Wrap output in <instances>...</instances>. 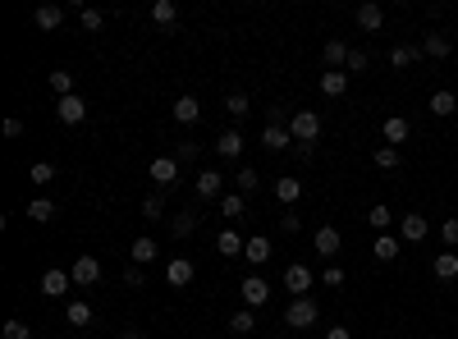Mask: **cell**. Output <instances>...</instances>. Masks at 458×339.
<instances>
[{
	"label": "cell",
	"instance_id": "8fae6325",
	"mask_svg": "<svg viewBox=\"0 0 458 339\" xmlns=\"http://www.w3.org/2000/svg\"><path fill=\"white\" fill-rule=\"evenodd\" d=\"M243 303H248V307L270 303V285H266V280H257V275H248V280H243Z\"/></svg>",
	"mask_w": 458,
	"mask_h": 339
},
{
	"label": "cell",
	"instance_id": "277c9868",
	"mask_svg": "<svg viewBox=\"0 0 458 339\" xmlns=\"http://www.w3.org/2000/svg\"><path fill=\"white\" fill-rule=\"evenodd\" d=\"M151 183H161V188L179 183V156H156L151 161Z\"/></svg>",
	"mask_w": 458,
	"mask_h": 339
},
{
	"label": "cell",
	"instance_id": "ac0fdd59",
	"mask_svg": "<svg viewBox=\"0 0 458 339\" xmlns=\"http://www.w3.org/2000/svg\"><path fill=\"white\" fill-rule=\"evenodd\" d=\"M381 23H385V9H381V5H372V0H367V5H357V28L376 33Z\"/></svg>",
	"mask_w": 458,
	"mask_h": 339
},
{
	"label": "cell",
	"instance_id": "f907efd6",
	"mask_svg": "<svg viewBox=\"0 0 458 339\" xmlns=\"http://www.w3.org/2000/svg\"><path fill=\"white\" fill-rule=\"evenodd\" d=\"M326 339H353V335H348L344 326H335V331H326Z\"/></svg>",
	"mask_w": 458,
	"mask_h": 339
},
{
	"label": "cell",
	"instance_id": "52a82bcc",
	"mask_svg": "<svg viewBox=\"0 0 458 339\" xmlns=\"http://www.w3.org/2000/svg\"><path fill=\"white\" fill-rule=\"evenodd\" d=\"M69 285H74V275H64L60 266H51V270L42 275V294H46V298H64V294H69Z\"/></svg>",
	"mask_w": 458,
	"mask_h": 339
},
{
	"label": "cell",
	"instance_id": "816d5d0a",
	"mask_svg": "<svg viewBox=\"0 0 458 339\" xmlns=\"http://www.w3.org/2000/svg\"><path fill=\"white\" fill-rule=\"evenodd\" d=\"M120 339H142V335L138 331H120Z\"/></svg>",
	"mask_w": 458,
	"mask_h": 339
},
{
	"label": "cell",
	"instance_id": "ee69618b",
	"mask_svg": "<svg viewBox=\"0 0 458 339\" xmlns=\"http://www.w3.org/2000/svg\"><path fill=\"white\" fill-rule=\"evenodd\" d=\"M174 156H179V166H183V161H197L202 156V142H179V151H174Z\"/></svg>",
	"mask_w": 458,
	"mask_h": 339
},
{
	"label": "cell",
	"instance_id": "5bb4252c",
	"mask_svg": "<svg viewBox=\"0 0 458 339\" xmlns=\"http://www.w3.org/2000/svg\"><path fill=\"white\" fill-rule=\"evenodd\" d=\"M298 197H303V183H298V179H285V174H280V179H275V202H280V207H294Z\"/></svg>",
	"mask_w": 458,
	"mask_h": 339
},
{
	"label": "cell",
	"instance_id": "3957f363",
	"mask_svg": "<svg viewBox=\"0 0 458 339\" xmlns=\"http://www.w3.org/2000/svg\"><path fill=\"white\" fill-rule=\"evenodd\" d=\"M69 275H74V285H83V289H92L96 280H101V261L96 257H78L74 266H69Z\"/></svg>",
	"mask_w": 458,
	"mask_h": 339
},
{
	"label": "cell",
	"instance_id": "30bf717a",
	"mask_svg": "<svg viewBox=\"0 0 458 339\" xmlns=\"http://www.w3.org/2000/svg\"><path fill=\"white\" fill-rule=\"evenodd\" d=\"M289 142H294V133H289L285 124H266V129H261V147L266 151H285Z\"/></svg>",
	"mask_w": 458,
	"mask_h": 339
},
{
	"label": "cell",
	"instance_id": "60d3db41",
	"mask_svg": "<svg viewBox=\"0 0 458 339\" xmlns=\"http://www.w3.org/2000/svg\"><path fill=\"white\" fill-rule=\"evenodd\" d=\"M234 183H239L243 193H252V188H257V170H252V166H243L239 174H234Z\"/></svg>",
	"mask_w": 458,
	"mask_h": 339
},
{
	"label": "cell",
	"instance_id": "4dcf8cb0",
	"mask_svg": "<svg viewBox=\"0 0 458 339\" xmlns=\"http://www.w3.org/2000/svg\"><path fill=\"white\" fill-rule=\"evenodd\" d=\"M151 18H156V23H174V18H179V5H174V0H156Z\"/></svg>",
	"mask_w": 458,
	"mask_h": 339
},
{
	"label": "cell",
	"instance_id": "836d02e7",
	"mask_svg": "<svg viewBox=\"0 0 458 339\" xmlns=\"http://www.w3.org/2000/svg\"><path fill=\"white\" fill-rule=\"evenodd\" d=\"M413 60H417V46H394V51H389V64H394V69H408Z\"/></svg>",
	"mask_w": 458,
	"mask_h": 339
},
{
	"label": "cell",
	"instance_id": "603a6c76",
	"mask_svg": "<svg viewBox=\"0 0 458 339\" xmlns=\"http://www.w3.org/2000/svg\"><path fill=\"white\" fill-rule=\"evenodd\" d=\"M216 151H220V156H225V161H234V156H239V151H243V138H239V133H234V129H225V133H220V138H216Z\"/></svg>",
	"mask_w": 458,
	"mask_h": 339
},
{
	"label": "cell",
	"instance_id": "1f68e13d",
	"mask_svg": "<svg viewBox=\"0 0 458 339\" xmlns=\"http://www.w3.org/2000/svg\"><path fill=\"white\" fill-rule=\"evenodd\" d=\"M151 257H156V243H151V239H147V234L133 239V261H138V266H147Z\"/></svg>",
	"mask_w": 458,
	"mask_h": 339
},
{
	"label": "cell",
	"instance_id": "4316f807",
	"mask_svg": "<svg viewBox=\"0 0 458 339\" xmlns=\"http://www.w3.org/2000/svg\"><path fill=\"white\" fill-rule=\"evenodd\" d=\"M55 216V202L51 197H37V202H28V220H37V225H46V220Z\"/></svg>",
	"mask_w": 458,
	"mask_h": 339
},
{
	"label": "cell",
	"instance_id": "ffe728a7",
	"mask_svg": "<svg viewBox=\"0 0 458 339\" xmlns=\"http://www.w3.org/2000/svg\"><path fill=\"white\" fill-rule=\"evenodd\" d=\"M321 60H326L330 69H344V64H348V46L344 42H326V46H321Z\"/></svg>",
	"mask_w": 458,
	"mask_h": 339
},
{
	"label": "cell",
	"instance_id": "44dd1931",
	"mask_svg": "<svg viewBox=\"0 0 458 339\" xmlns=\"http://www.w3.org/2000/svg\"><path fill=\"white\" fill-rule=\"evenodd\" d=\"M33 23L51 33V28H60V23H64V9H60V5H42V9L33 14Z\"/></svg>",
	"mask_w": 458,
	"mask_h": 339
},
{
	"label": "cell",
	"instance_id": "7bdbcfd3",
	"mask_svg": "<svg viewBox=\"0 0 458 339\" xmlns=\"http://www.w3.org/2000/svg\"><path fill=\"white\" fill-rule=\"evenodd\" d=\"M28 335H33V331H28V326L14 316V321H5V335H0V339H28Z\"/></svg>",
	"mask_w": 458,
	"mask_h": 339
},
{
	"label": "cell",
	"instance_id": "f6af8a7d",
	"mask_svg": "<svg viewBox=\"0 0 458 339\" xmlns=\"http://www.w3.org/2000/svg\"><path fill=\"white\" fill-rule=\"evenodd\" d=\"M161 211H165V202H161V197H156V193H151V197L142 202V216H147V220H161Z\"/></svg>",
	"mask_w": 458,
	"mask_h": 339
},
{
	"label": "cell",
	"instance_id": "d6986e66",
	"mask_svg": "<svg viewBox=\"0 0 458 339\" xmlns=\"http://www.w3.org/2000/svg\"><path fill=\"white\" fill-rule=\"evenodd\" d=\"M174 120H179V124H197L202 120L197 96H179V101H174Z\"/></svg>",
	"mask_w": 458,
	"mask_h": 339
},
{
	"label": "cell",
	"instance_id": "7402d4cb",
	"mask_svg": "<svg viewBox=\"0 0 458 339\" xmlns=\"http://www.w3.org/2000/svg\"><path fill=\"white\" fill-rule=\"evenodd\" d=\"M431 115H440V120L458 115V96H454V92H435V96H431Z\"/></svg>",
	"mask_w": 458,
	"mask_h": 339
},
{
	"label": "cell",
	"instance_id": "f35d334b",
	"mask_svg": "<svg viewBox=\"0 0 458 339\" xmlns=\"http://www.w3.org/2000/svg\"><path fill=\"white\" fill-rule=\"evenodd\" d=\"M220 211L234 220V216H243V193H229V197H220Z\"/></svg>",
	"mask_w": 458,
	"mask_h": 339
},
{
	"label": "cell",
	"instance_id": "e575fe53",
	"mask_svg": "<svg viewBox=\"0 0 458 339\" xmlns=\"http://www.w3.org/2000/svg\"><path fill=\"white\" fill-rule=\"evenodd\" d=\"M51 87H55L60 96H74V74H69V69H55V74H51Z\"/></svg>",
	"mask_w": 458,
	"mask_h": 339
},
{
	"label": "cell",
	"instance_id": "d6a6232c",
	"mask_svg": "<svg viewBox=\"0 0 458 339\" xmlns=\"http://www.w3.org/2000/svg\"><path fill=\"white\" fill-rule=\"evenodd\" d=\"M64 316H69V326H92V307H87V303H69V307H64Z\"/></svg>",
	"mask_w": 458,
	"mask_h": 339
},
{
	"label": "cell",
	"instance_id": "2e32d148",
	"mask_svg": "<svg viewBox=\"0 0 458 339\" xmlns=\"http://www.w3.org/2000/svg\"><path fill=\"white\" fill-rule=\"evenodd\" d=\"M321 92H326V96H344L348 92V74L344 69H326V74H321Z\"/></svg>",
	"mask_w": 458,
	"mask_h": 339
},
{
	"label": "cell",
	"instance_id": "ba28073f",
	"mask_svg": "<svg viewBox=\"0 0 458 339\" xmlns=\"http://www.w3.org/2000/svg\"><path fill=\"white\" fill-rule=\"evenodd\" d=\"M55 115H60V124H83L87 120V101H83V96H60Z\"/></svg>",
	"mask_w": 458,
	"mask_h": 339
},
{
	"label": "cell",
	"instance_id": "f546056e",
	"mask_svg": "<svg viewBox=\"0 0 458 339\" xmlns=\"http://www.w3.org/2000/svg\"><path fill=\"white\" fill-rule=\"evenodd\" d=\"M367 225H372V229H381V234H385V229L394 225V216H389V207H381V202H376V207L367 211Z\"/></svg>",
	"mask_w": 458,
	"mask_h": 339
},
{
	"label": "cell",
	"instance_id": "c3c4849f",
	"mask_svg": "<svg viewBox=\"0 0 458 339\" xmlns=\"http://www.w3.org/2000/svg\"><path fill=\"white\" fill-rule=\"evenodd\" d=\"M83 28H87V33H96V28H101V14H96V9H83Z\"/></svg>",
	"mask_w": 458,
	"mask_h": 339
},
{
	"label": "cell",
	"instance_id": "ab89813d",
	"mask_svg": "<svg viewBox=\"0 0 458 339\" xmlns=\"http://www.w3.org/2000/svg\"><path fill=\"white\" fill-rule=\"evenodd\" d=\"M367 64H372V55H367V51H348V64H344V69L348 74H362Z\"/></svg>",
	"mask_w": 458,
	"mask_h": 339
},
{
	"label": "cell",
	"instance_id": "b9f144b4",
	"mask_svg": "<svg viewBox=\"0 0 458 339\" xmlns=\"http://www.w3.org/2000/svg\"><path fill=\"white\" fill-rule=\"evenodd\" d=\"M55 179V166H51V161H37V166H33V183H51Z\"/></svg>",
	"mask_w": 458,
	"mask_h": 339
},
{
	"label": "cell",
	"instance_id": "9a60e30c",
	"mask_svg": "<svg viewBox=\"0 0 458 339\" xmlns=\"http://www.w3.org/2000/svg\"><path fill=\"white\" fill-rule=\"evenodd\" d=\"M399 229H403V239H408V243H422L431 225H426V216H417V211H413V216H403V220H399Z\"/></svg>",
	"mask_w": 458,
	"mask_h": 339
},
{
	"label": "cell",
	"instance_id": "83f0119b",
	"mask_svg": "<svg viewBox=\"0 0 458 339\" xmlns=\"http://www.w3.org/2000/svg\"><path fill=\"white\" fill-rule=\"evenodd\" d=\"M170 229H174V239H188L193 229H197V216H193V211H179V216L170 220Z\"/></svg>",
	"mask_w": 458,
	"mask_h": 339
},
{
	"label": "cell",
	"instance_id": "7c38bea8",
	"mask_svg": "<svg viewBox=\"0 0 458 339\" xmlns=\"http://www.w3.org/2000/svg\"><path fill=\"white\" fill-rule=\"evenodd\" d=\"M311 243H316V253H321V257H335L344 239H339V229H335V225H321L316 234H311Z\"/></svg>",
	"mask_w": 458,
	"mask_h": 339
},
{
	"label": "cell",
	"instance_id": "8d00e7d4",
	"mask_svg": "<svg viewBox=\"0 0 458 339\" xmlns=\"http://www.w3.org/2000/svg\"><path fill=\"white\" fill-rule=\"evenodd\" d=\"M394 257H399V243L389 234H381L376 239V261H394Z\"/></svg>",
	"mask_w": 458,
	"mask_h": 339
},
{
	"label": "cell",
	"instance_id": "7a4b0ae2",
	"mask_svg": "<svg viewBox=\"0 0 458 339\" xmlns=\"http://www.w3.org/2000/svg\"><path fill=\"white\" fill-rule=\"evenodd\" d=\"M289 133H294L298 147H311V142L321 138V115L316 110H298L294 120H289Z\"/></svg>",
	"mask_w": 458,
	"mask_h": 339
},
{
	"label": "cell",
	"instance_id": "681fc988",
	"mask_svg": "<svg viewBox=\"0 0 458 339\" xmlns=\"http://www.w3.org/2000/svg\"><path fill=\"white\" fill-rule=\"evenodd\" d=\"M23 133V120H5V138H18Z\"/></svg>",
	"mask_w": 458,
	"mask_h": 339
},
{
	"label": "cell",
	"instance_id": "bcb514c9",
	"mask_svg": "<svg viewBox=\"0 0 458 339\" xmlns=\"http://www.w3.org/2000/svg\"><path fill=\"white\" fill-rule=\"evenodd\" d=\"M321 285L339 289V285H344V270H339V266H326V270H321Z\"/></svg>",
	"mask_w": 458,
	"mask_h": 339
},
{
	"label": "cell",
	"instance_id": "8992f818",
	"mask_svg": "<svg viewBox=\"0 0 458 339\" xmlns=\"http://www.w3.org/2000/svg\"><path fill=\"white\" fill-rule=\"evenodd\" d=\"M193 275H197V266H193L188 257H170V266H165V280H170L174 289H183V285H193Z\"/></svg>",
	"mask_w": 458,
	"mask_h": 339
},
{
	"label": "cell",
	"instance_id": "d4e9b609",
	"mask_svg": "<svg viewBox=\"0 0 458 339\" xmlns=\"http://www.w3.org/2000/svg\"><path fill=\"white\" fill-rule=\"evenodd\" d=\"M431 270H435V280H454L458 275V253H440L431 261Z\"/></svg>",
	"mask_w": 458,
	"mask_h": 339
},
{
	"label": "cell",
	"instance_id": "4fadbf2b",
	"mask_svg": "<svg viewBox=\"0 0 458 339\" xmlns=\"http://www.w3.org/2000/svg\"><path fill=\"white\" fill-rule=\"evenodd\" d=\"M193 188H197V197H202V202H211V197H220V188H225V179H220V170H202Z\"/></svg>",
	"mask_w": 458,
	"mask_h": 339
},
{
	"label": "cell",
	"instance_id": "5b68a950",
	"mask_svg": "<svg viewBox=\"0 0 458 339\" xmlns=\"http://www.w3.org/2000/svg\"><path fill=\"white\" fill-rule=\"evenodd\" d=\"M381 133H385V147H403L408 133H413V124H408L403 115H389V120L381 124Z\"/></svg>",
	"mask_w": 458,
	"mask_h": 339
},
{
	"label": "cell",
	"instance_id": "9c48e42d",
	"mask_svg": "<svg viewBox=\"0 0 458 339\" xmlns=\"http://www.w3.org/2000/svg\"><path fill=\"white\" fill-rule=\"evenodd\" d=\"M285 289L303 298L307 289H311V270H307V266H298V261H294V266H285Z\"/></svg>",
	"mask_w": 458,
	"mask_h": 339
},
{
	"label": "cell",
	"instance_id": "cb8c5ba5",
	"mask_svg": "<svg viewBox=\"0 0 458 339\" xmlns=\"http://www.w3.org/2000/svg\"><path fill=\"white\" fill-rule=\"evenodd\" d=\"M454 46H450V37H440V33H431L422 42V55H431V60H445V55H450Z\"/></svg>",
	"mask_w": 458,
	"mask_h": 339
},
{
	"label": "cell",
	"instance_id": "6da1fadb",
	"mask_svg": "<svg viewBox=\"0 0 458 339\" xmlns=\"http://www.w3.org/2000/svg\"><path fill=\"white\" fill-rule=\"evenodd\" d=\"M321 321V312H316V303L303 294V298H294V303L285 307V326L289 331H307V326H316Z\"/></svg>",
	"mask_w": 458,
	"mask_h": 339
},
{
	"label": "cell",
	"instance_id": "7dc6e473",
	"mask_svg": "<svg viewBox=\"0 0 458 339\" xmlns=\"http://www.w3.org/2000/svg\"><path fill=\"white\" fill-rule=\"evenodd\" d=\"M440 234H445V243H450V248H458V220H445Z\"/></svg>",
	"mask_w": 458,
	"mask_h": 339
},
{
	"label": "cell",
	"instance_id": "f1b7e54d",
	"mask_svg": "<svg viewBox=\"0 0 458 339\" xmlns=\"http://www.w3.org/2000/svg\"><path fill=\"white\" fill-rule=\"evenodd\" d=\"M229 331H234V335H252V331H257V316H252V307H248V312H234V316H229Z\"/></svg>",
	"mask_w": 458,
	"mask_h": 339
},
{
	"label": "cell",
	"instance_id": "484cf974",
	"mask_svg": "<svg viewBox=\"0 0 458 339\" xmlns=\"http://www.w3.org/2000/svg\"><path fill=\"white\" fill-rule=\"evenodd\" d=\"M243 248H248V243H243V239H239V234H234V229H225V234H220V239H216V253H220V257H239V253H243Z\"/></svg>",
	"mask_w": 458,
	"mask_h": 339
},
{
	"label": "cell",
	"instance_id": "e0dca14e",
	"mask_svg": "<svg viewBox=\"0 0 458 339\" xmlns=\"http://www.w3.org/2000/svg\"><path fill=\"white\" fill-rule=\"evenodd\" d=\"M243 257H248L252 266L270 261V239H266V234H252V239H248V248H243Z\"/></svg>",
	"mask_w": 458,
	"mask_h": 339
},
{
	"label": "cell",
	"instance_id": "d590c367",
	"mask_svg": "<svg viewBox=\"0 0 458 339\" xmlns=\"http://www.w3.org/2000/svg\"><path fill=\"white\" fill-rule=\"evenodd\" d=\"M399 161H403V156H399V147H376V166H381V170H399Z\"/></svg>",
	"mask_w": 458,
	"mask_h": 339
},
{
	"label": "cell",
	"instance_id": "74e56055",
	"mask_svg": "<svg viewBox=\"0 0 458 339\" xmlns=\"http://www.w3.org/2000/svg\"><path fill=\"white\" fill-rule=\"evenodd\" d=\"M225 110L234 115V120H239V115H248V96H243V92H229L225 96Z\"/></svg>",
	"mask_w": 458,
	"mask_h": 339
}]
</instances>
